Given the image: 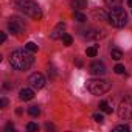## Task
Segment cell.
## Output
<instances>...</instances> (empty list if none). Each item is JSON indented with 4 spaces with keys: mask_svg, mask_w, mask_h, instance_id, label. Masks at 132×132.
<instances>
[{
    "mask_svg": "<svg viewBox=\"0 0 132 132\" xmlns=\"http://www.w3.org/2000/svg\"><path fill=\"white\" fill-rule=\"evenodd\" d=\"M33 61H34V59H33L31 51L27 53V51H23V50H16V51H13L11 56H10V62H11V65H13L16 70H28V69L31 67Z\"/></svg>",
    "mask_w": 132,
    "mask_h": 132,
    "instance_id": "obj_1",
    "label": "cell"
},
{
    "mask_svg": "<svg viewBox=\"0 0 132 132\" xmlns=\"http://www.w3.org/2000/svg\"><path fill=\"white\" fill-rule=\"evenodd\" d=\"M13 3H14V6L17 10H20L22 13H25L31 19H34V20H40L42 19L40 6L34 2V0H14Z\"/></svg>",
    "mask_w": 132,
    "mask_h": 132,
    "instance_id": "obj_2",
    "label": "cell"
},
{
    "mask_svg": "<svg viewBox=\"0 0 132 132\" xmlns=\"http://www.w3.org/2000/svg\"><path fill=\"white\" fill-rule=\"evenodd\" d=\"M107 20H109V23L112 27L123 28L127 23V14H126V11L121 6H117V8H112L110 10V13L107 14Z\"/></svg>",
    "mask_w": 132,
    "mask_h": 132,
    "instance_id": "obj_3",
    "label": "cell"
},
{
    "mask_svg": "<svg viewBox=\"0 0 132 132\" xmlns=\"http://www.w3.org/2000/svg\"><path fill=\"white\" fill-rule=\"evenodd\" d=\"M87 89L92 95H104L106 92L110 90V82L107 79H90L87 81Z\"/></svg>",
    "mask_w": 132,
    "mask_h": 132,
    "instance_id": "obj_4",
    "label": "cell"
},
{
    "mask_svg": "<svg viewBox=\"0 0 132 132\" xmlns=\"http://www.w3.org/2000/svg\"><path fill=\"white\" fill-rule=\"evenodd\" d=\"M118 117L121 120L132 118V96H126L124 100H121L118 106Z\"/></svg>",
    "mask_w": 132,
    "mask_h": 132,
    "instance_id": "obj_5",
    "label": "cell"
},
{
    "mask_svg": "<svg viewBox=\"0 0 132 132\" xmlns=\"http://www.w3.org/2000/svg\"><path fill=\"white\" fill-rule=\"evenodd\" d=\"M8 28L13 34L16 36H20L23 31H25V23L19 19V17H11L10 22H8Z\"/></svg>",
    "mask_w": 132,
    "mask_h": 132,
    "instance_id": "obj_6",
    "label": "cell"
},
{
    "mask_svg": "<svg viewBox=\"0 0 132 132\" xmlns=\"http://www.w3.org/2000/svg\"><path fill=\"white\" fill-rule=\"evenodd\" d=\"M28 82H30V86L33 87V89H42L44 86H45V78H44V75L42 73H33L30 78H28Z\"/></svg>",
    "mask_w": 132,
    "mask_h": 132,
    "instance_id": "obj_7",
    "label": "cell"
},
{
    "mask_svg": "<svg viewBox=\"0 0 132 132\" xmlns=\"http://www.w3.org/2000/svg\"><path fill=\"white\" fill-rule=\"evenodd\" d=\"M89 70H90V73H92L93 76H103V75L106 73V67H104V64H103V62H100V61L92 62V64H90V67H89Z\"/></svg>",
    "mask_w": 132,
    "mask_h": 132,
    "instance_id": "obj_8",
    "label": "cell"
},
{
    "mask_svg": "<svg viewBox=\"0 0 132 132\" xmlns=\"http://www.w3.org/2000/svg\"><path fill=\"white\" fill-rule=\"evenodd\" d=\"M84 37H87L90 40H98V39L104 37V31L98 30V28H89V30L84 31Z\"/></svg>",
    "mask_w": 132,
    "mask_h": 132,
    "instance_id": "obj_9",
    "label": "cell"
},
{
    "mask_svg": "<svg viewBox=\"0 0 132 132\" xmlns=\"http://www.w3.org/2000/svg\"><path fill=\"white\" fill-rule=\"evenodd\" d=\"M64 30H65V23H62V22L57 23L56 28L53 30V33L50 34V37H51V39H61V37L64 36Z\"/></svg>",
    "mask_w": 132,
    "mask_h": 132,
    "instance_id": "obj_10",
    "label": "cell"
},
{
    "mask_svg": "<svg viewBox=\"0 0 132 132\" xmlns=\"http://www.w3.org/2000/svg\"><path fill=\"white\" fill-rule=\"evenodd\" d=\"M19 98H20L22 101H30V100H33V98H34L33 89H22L20 93H19Z\"/></svg>",
    "mask_w": 132,
    "mask_h": 132,
    "instance_id": "obj_11",
    "label": "cell"
},
{
    "mask_svg": "<svg viewBox=\"0 0 132 132\" xmlns=\"http://www.w3.org/2000/svg\"><path fill=\"white\" fill-rule=\"evenodd\" d=\"M70 6L73 10H84L87 8V0H70Z\"/></svg>",
    "mask_w": 132,
    "mask_h": 132,
    "instance_id": "obj_12",
    "label": "cell"
},
{
    "mask_svg": "<svg viewBox=\"0 0 132 132\" xmlns=\"http://www.w3.org/2000/svg\"><path fill=\"white\" fill-rule=\"evenodd\" d=\"M110 56H112V59L120 61V59L123 57V53H121V50H118V48H112V50H110Z\"/></svg>",
    "mask_w": 132,
    "mask_h": 132,
    "instance_id": "obj_13",
    "label": "cell"
},
{
    "mask_svg": "<svg viewBox=\"0 0 132 132\" xmlns=\"http://www.w3.org/2000/svg\"><path fill=\"white\" fill-rule=\"evenodd\" d=\"M104 3H106L109 8H117V6H121L123 0H104Z\"/></svg>",
    "mask_w": 132,
    "mask_h": 132,
    "instance_id": "obj_14",
    "label": "cell"
},
{
    "mask_svg": "<svg viewBox=\"0 0 132 132\" xmlns=\"http://www.w3.org/2000/svg\"><path fill=\"white\" fill-rule=\"evenodd\" d=\"M100 109H101L104 113H112V107L109 106L107 101H101V103H100Z\"/></svg>",
    "mask_w": 132,
    "mask_h": 132,
    "instance_id": "obj_15",
    "label": "cell"
},
{
    "mask_svg": "<svg viewBox=\"0 0 132 132\" xmlns=\"http://www.w3.org/2000/svg\"><path fill=\"white\" fill-rule=\"evenodd\" d=\"M86 54L90 56V57H95V56L98 54V47H89V48L86 50Z\"/></svg>",
    "mask_w": 132,
    "mask_h": 132,
    "instance_id": "obj_16",
    "label": "cell"
},
{
    "mask_svg": "<svg viewBox=\"0 0 132 132\" xmlns=\"http://www.w3.org/2000/svg\"><path fill=\"white\" fill-rule=\"evenodd\" d=\"M28 113L33 115V117H37L40 113V107L39 106H31V107H28Z\"/></svg>",
    "mask_w": 132,
    "mask_h": 132,
    "instance_id": "obj_17",
    "label": "cell"
},
{
    "mask_svg": "<svg viewBox=\"0 0 132 132\" xmlns=\"http://www.w3.org/2000/svg\"><path fill=\"white\" fill-rule=\"evenodd\" d=\"M25 48H27L28 51H31V53H36V51H37V45H36L34 42H28V44L25 45Z\"/></svg>",
    "mask_w": 132,
    "mask_h": 132,
    "instance_id": "obj_18",
    "label": "cell"
},
{
    "mask_svg": "<svg viewBox=\"0 0 132 132\" xmlns=\"http://www.w3.org/2000/svg\"><path fill=\"white\" fill-rule=\"evenodd\" d=\"M75 20H78V22H86V20H87V17H86L82 13L76 11V13H75Z\"/></svg>",
    "mask_w": 132,
    "mask_h": 132,
    "instance_id": "obj_19",
    "label": "cell"
},
{
    "mask_svg": "<svg viewBox=\"0 0 132 132\" xmlns=\"http://www.w3.org/2000/svg\"><path fill=\"white\" fill-rule=\"evenodd\" d=\"M27 130H30V132H37V130H39V126H37L36 123H28V124H27Z\"/></svg>",
    "mask_w": 132,
    "mask_h": 132,
    "instance_id": "obj_20",
    "label": "cell"
},
{
    "mask_svg": "<svg viewBox=\"0 0 132 132\" xmlns=\"http://www.w3.org/2000/svg\"><path fill=\"white\" fill-rule=\"evenodd\" d=\"M62 40H64V44L67 45V47H69V45H72V42H73V39H72V36H70V34H64V36H62Z\"/></svg>",
    "mask_w": 132,
    "mask_h": 132,
    "instance_id": "obj_21",
    "label": "cell"
},
{
    "mask_svg": "<svg viewBox=\"0 0 132 132\" xmlns=\"http://www.w3.org/2000/svg\"><path fill=\"white\" fill-rule=\"evenodd\" d=\"M113 72H115V73H118V75L124 73V65H121V64H117V65H115V69H113Z\"/></svg>",
    "mask_w": 132,
    "mask_h": 132,
    "instance_id": "obj_22",
    "label": "cell"
},
{
    "mask_svg": "<svg viewBox=\"0 0 132 132\" xmlns=\"http://www.w3.org/2000/svg\"><path fill=\"white\" fill-rule=\"evenodd\" d=\"M113 130H115V132H120V130L129 132V126H126V124H121V126H117V127H113Z\"/></svg>",
    "mask_w": 132,
    "mask_h": 132,
    "instance_id": "obj_23",
    "label": "cell"
},
{
    "mask_svg": "<svg viewBox=\"0 0 132 132\" xmlns=\"http://www.w3.org/2000/svg\"><path fill=\"white\" fill-rule=\"evenodd\" d=\"M93 120H95L96 123H103V121H104V117H103L101 113H93Z\"/></svg>",
    "mask_w": 132,
    "mask_h": 132,
    "instance_id": "obj_24",
    "label": "cell"
},
{
    "mask_svg": "<svg viewBox=\"0 0 132 132\" xmlns=\"http://www.w3.org/2000/svg\"><path fill=\"white\" fill-rule=\"evenodd\" d=\"M6 104H8V100H6V98H2V100H0V106H2L3 109L6 107Z\"/></svg>",
    "mask_w": 132,
    "mask_h": 132,
    "instance_id": "obj_25",
    "label": "cell"
},
{
    "mask_svg": "<svg viewBox=\"0 0 132 132\" xmlns=\"http://www.w3.org/2000/svg\"><path fill=\"white\" fill-rule=\"evenodd\" d=\"M5 130H6V132H10V130H14V126H13V124L10 123V124H6V127H5Z\"/></svg>",
    "mask_w": 132,
    "mask_h": 132,
    "instance_id": "obj_26",
    "label": "cell"
},
{
    "mask_svg": "<svg viewBox=\"0 0 132 132\" xmlns=\"http://www.w3.org/2000/svg\"><path fill=\"white\" fill-rule=\"evenodd\" d=\"M6 40V34L5 33H0V42H5Z\"/></svg>",
    "mask_w": 132,
    "mask_h": 132,
    "instance_id": "obj_27",
    "label": "cell"
},
{
    "mask_svg": "<svg viewBox=\"0 0 132 132\" xmlns=\"http://www.w3.org/2000/svg\"><path fill=\"white\" fill-rule=\"evenodd\" d=\"M127 5H129V6H132V0H127Z\"/></svg>",
    "mask_w": 132,
    "mask_h": 132,
    "instance_id": "obj_28",
    "label": "cell"
}]
</instances>
